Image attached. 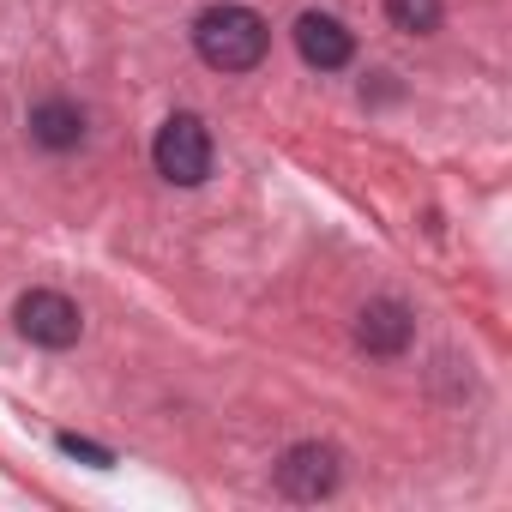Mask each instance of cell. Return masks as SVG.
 <instances>
[{
  "label": "cell",
  "instance_id": "obj_9",
  "mask_svg": "<svg viewBox=\"0 0 512 512\" xmlns=\"http://www.w3.org/2000/svg\"><path fill=\"white\" fill-rule=\"evenodd\" d=\"M61 452H73V458H85V464H97V470L115 464V452H103V446H91V440H79V434H61Z\"/></svg>",
  "mask_w": 512,
  "mask_h": 512
},
{
  "label": "cell",
  "instance_id": "obj_1",
  "mask_svg": "<svg viewBox=\"0 0 512 512\" xmlns=\"http://www.w3.org/2000/svg\"><path fill=\"white\" fill-rule=\"evenodd\" d=\"M193 49L217 73H253L272 49V31L253 7H241V0H217V7H205L193 19Z\"/></svg>",
  "mask_w": 512,
  "mask_h": 512
},
{
  "label": "cell",
  "instance_id": "obj_6",
  "mask_svg": "<svg viewBox=\"0 0 512 512\" xmlns=\"http://www.w3.org/2000/svg\"><path fill=\"white\" fill-rule=\"evenodd\" d=\"M416 338V320L404 302H368L362 320H356V344L368 356H404V344Z\"/></svg>",
  "mask_w": 512,
  "mask_h": 512
},
{
  "label": "cell",
  "instance_id": "obj_2",
  "mask_svg": "<svg viewBox=\"0 0 512 512\" xmlns=\"http://www.w3.org/2000/svg\"><path fill=\"white\" fill-rule=\"evenodd\" d=\"M151 163L175 187H199L211 175V127L199 115H169L151 139Z\"/></svg>",
  "mask_w": 512,
  "mask_h": 512
},
{
  "label": "cell",
  "instance_id": "obj_8",
  "mask_svg": "<svg viewBox=\"0 0 512 512\" xmlns=\"http://www.w3.org/2000/svg\"><path fill=\"white\" fill-rule=\"evenodd\" d=\"M440 0H386V19H392V31H404V37H428V31H440Z\"/></svg>",
  "mask_w": 512,
  "mask_h": 512
},
{
  "label": "cell",
  "instance_id": "obj_4",
  "mask_svg": "<svg viewBox=\"0 0 512 512\" xmlns=\"http://www.w3.org/2000/svg\"><path fill=\"white\" fill-rule=\"evenodd\" d=\"M278 488H284L290 500H320V494H332V488H338V452L320 446V440L290 446L284 464H278Z\"/></svg>",
  "mask_w": 512,
  "mask_h": 512
},
{
  "label": "cell",
  "instance_id": "obj_7",
  "mask_svg": "<svg viewBox=\"0 0 512 512\" xmlns=\"http://www.w3.org/2000/svg\"><path fill=\"white\" fill-rule=\"evenodd\" d=\"M31 139H37L43 151H73V145L85 139V115H79L67 97H49V103L31 109Z\"/></svg>",
  "mask_w": 512,
  "mask_h": 512
},
{
  "label": "cell",
  "instance_id": "obj_3",
  "mask_svg": "<svg viewBox=\"0 0 512 512\" xmlns=\"http://www.w3.org/2000/svg\"><path fill=\"white\" fill-rule=\"evenodd\" d=\"M19 332L43 350H73L85 332V314L61 290H31V296H19Z\"/></svg>",
  "mask_w": 512,
  "mask_h": 512
},
{
  "label": "cell",
  "instance_id": "obj_5",
  "mask_svg": "<svg viewBox=\"0 0 512 512\" xmlns=\"http://www.w3.org/2000/svg\"><path fill=\"white\" fill-rule=\"evenodd\" d=\"M296 55H302L314 73H344L350 55H356V37H350L344 19H332V13H302V19H296Z\"/></svg>",
  "mask_w": 512,
  "mask_h": 512
}]
</instances>
